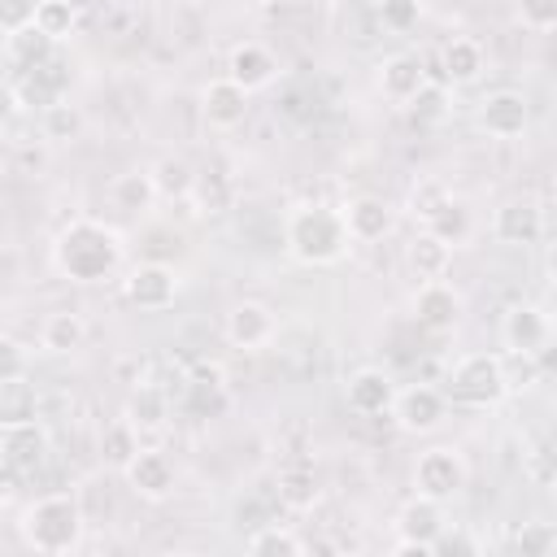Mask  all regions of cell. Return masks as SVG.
Here are the masks:
<instances>
[{"instance_id": "6da1fadb", "label": "cell", "mask_w": 557, "mask_h": 557, "mask_svg": "<svg viewBox=\"0 0 557 557\" xmlns=\"http://www.w3.org/2000/svg\"><path fill=\"white\" fill-rule=\"evenodd\" d=\"M122 235L100 218H74L52 239V265L70 283H104L122 270Z\"/></svg>"}, {"instance_id": "7a4b0ae2", "label": "cell", "mask_w": 557, "mask_h": 557, "mask_svg": "<svg viewBox=\"0 0 557 557\" xmlns=\"http://www.w3.org/2000/svg\"><path fill=\"white\" fill-rule=\"evenodd\" d=\"M22 544L44 553V557H61V553H74L83 544V531H87V513H83V500L74 492H48L39 500L26 505L22 522Z\"/></svg>"}, {"instance_id": "3957f363", "label": "cell", "mask_w": 557, "mask_h": 557, "mask_svg": "<svg viewBox=\"0 0 557 557\" xmlns=\"http://www.w3.org/2000/svg\"><path fill=\"white\" fill-rule=\"evenodd\" d=\"M283 244L300 265H335L348 252V231L339 209H322V205H300L287 213L283 226Z\"/></svg>"}, {"instance_id": "277c9868", "label": "cell", "mask_w": 557, "mask_h": 557, "mask_svg": "<svg viewBox=\"0 0 557 557\" xmlns=\"http://www.w3.org/2000/svg\"><path fill=\"white\" fill-rule=\"evenodd\" d=\"M448 396L457 405H470V409H487L496 405L505 392V374H500V352H466L453 361L448 370Z\"/></svg>"}, {"instance_id": "5b68a950", "label": "cell", "mask_w": 557, "mask_h": 557, "mask_svg": "<svg viewBox=\"0 0 557 557\" xmlns=\"http://www.w3.org/2000/svg\"><path fill=\"white\" fill-rule=\"evenodd\" d=\"M440 531H444V505L413 492L396 509V544H392V553L396 557H431V544H435Z\"/></svg>"}, {"instance_id": "8992f818", "label": "cell", "mask_w": 557, "mask_h": 557, "mask_svg": "<svg viewBox=\"0 0 557 557\" xmlns=\"http://www.w3.org/2000/svg\"><path fill=\"white\" fill-rule=\"evenodd\" d=\"M466 479H470L466 457L457 448H448V444H435V448L418 453V461H413V487H418V496H431L440 505L453 500V496H461Z\"/></svg>"}, {"instance_id": "52a82bcc", "label": "cell", "mask_w": 557, "mask_h": 557, "mask_svg": "<svg viewBox=\"0 0 557 557\" xmlns=\"http://www.w3.org/2000/svg\"><path fill=\"white\" fill-rule=\"evenodd\" d=\"M178 287H183L178 270H174L170 261H157V257L131 265L126 278H122V296H126L135 309H144V313H161V309H170L174 296H178Z\"/></svg>"}, {"instance_id": "ba28073f", "label": "cell", "mask_w": 557, "mask_h": 557, "mask_svg": "<svg viewBox=\"0 0 557 557\" xmlns=\"http://www.w3.org/2000/svg\"><path fill=\"white\" fill-rule=\"evenodd\" d=\"M122 479H126V487H131L139 500H152V505H157V500H170V496H174V487H178V466H174L170 453L139 444L135 457L122 466Z\"/></svg>"}, {"instance_id": "9c48e42d", "label": "cell", "mask_w": 557, "mask_h": 557, "mask_svg": "<svg viewBox=\"0 0 557 557\" xmlns=\"http://www.w3.org/2000/svg\"><path fill=\"white\" fill-rule=\"evenodd\" d=\"M500 344H505V352L544 357V348L553 344V322H548L544 305H531V300L509 305L505 318H500Z\"/></svg>"}, {"instance_id": "30bf717a", "label": "cell", "mask_w": 557, "mask_h": 557, "mask_svg": "<svg viewBox=\"0 0 557 557\" xmlns=\"http://www.w3.org/2000/svg\"><path fill=\"white\" fill-rule=\"evenodd\" d=\"M474 122H479V131L492 135V139H518V135L531 126V104H527L522 91L500 87V91H487V96L479 100Z\"/></svg>"}, {"instance_id": "8fae6325", "label": "cell", "mask_w": 557, "mask_h": 557, "mask_svg": "<svg viewBox=\"0 0 557 557\" xmlns=\"http://www.w3.org/2000/svg\"><path fill=\"white\" fill-rule=\"evenodd\" d=\"M461 313H466V300H461V292L453 283H444V278H422L418 283V292H413V318H418V326L444 335V331H453L461 322Z\"/></svg>"}, {"instance_id": "7c38bea8", "label": "cell", "mask_w": 557, "mask_h": 557, "mask_svg": "<svg viewBox=\"0 0 557 557\" xmlns=\"http://www.w3.org/2000/svg\"><path fill=\"white\" fill-rule=\"evenodd\" d=\"M444 409H448V396L431 383H413V387L396 392V400H392V413H396L400 431H409V435H431L444 422Z\"/></svg>"}, {"instance_id": "4fadbf2b", "label": "cell", "mask_w": 557, "mask_h": 557, "mask_svg": "<svg viewBox=\"0 0 557 557\" xmlns=\"http://www.w3.org/2000/svg\"><path fill=\"white\" fill-rule=\"evenodd\" d=\"M339 218H344V231H348V239L352 244H379V239H387L392 235V226H396V209L383 200V196H352L344 209H339Z\"/></svg>"}, {"instance_id": "5bb4252c", "label": "cell", "mask_w": 557, "mask_h": 557, "mask_svg": "<svg viewBox=\"0 0 557 557\" xmlns=\"http://www.w3.org/2000/svg\"><path fill=\"white\" fill-rule=\"evenodd\" d=\"M492 235H496L500 244H509V248H531V244H540V235H544V213H540V205L527 200V196L505 200V205L492 213Z\"/></svg>"}, {"instance_id": "9a60e30c", "label": "cell", "mask_w": 557, "mask_h": 557, "mask_svg": "<svg viewBox=\"0 0 557 557\" xmlns=\"http://www.w3.org/2000/svg\"><path fill=\"white\" fill-rule=\"evenodd\" d=\"M48 457V435L35 422H17V426H0V466L13 470V474H30L39 470Z\"/></svg>"}, {"instance_id": "2e32d148", "label": "cell", "mask_w": 557, "mask_h": 557, "mask_svg": "<svg viewBox=\"0 0 557 557\" xmlns=\"http://www.w3.org/2000/svg\"><path fill=\"white\" fill-rule=\"evenodd\" d=\"M200 117L213 126V131H235L244 117H248V91L239 83H231L226 74L209 78L200 87Z\"/></svg>"}, {"instance_id": "e0dca14e", "label": "cell", "mask_w": 557, "mask_h": 557, "mask_svg": "<svg viewBox=\"0 0 557 557\" xmlns=\"http://www.w3.org/2000/svg\"><path fill=\"white\" fill-rule=\"evenodd\" d=\"M226 78L239 83V87L252 96V91H261V87H270V83L278 78V57H274L265 44L244 39V44H235L231 57H226Z\"/></svg>"}, {"instance_id": "ac0fdd59", "label": "cell", "mask_w": 557, "mask_h": 557, "mask_svg": "<svg viewBox=\"0 0 557 557\" xmlns=\"http://www.w3.org/2000/svg\"><path fill=\"white\" fill-rule=\"evenodd\" d=\"M222 331H226V339H231L235 348H265V344L274 339L278 322H274V309H270V305H261V300H239V305L226 309Z\"/></svg>"}, {"instance_id": "d6986e66", "label": "cell", "mask_w": 557, "mask_h": 557, "mask_svg": "<svg viewBox=\"0 0 557 557\" xmlns=\"http://www.w3.org/2000/svg\"><path fill=\"white\" fill-rule=\"evenodd\" d=\"M422 231H431V235L444 239L448 248H461V244L474 235V209H470L461 196L444 191V196L422 213Z\"/></svg>"}, {"instance_id": "ffe728a7", "label": "cell", "mask_w": 557, "mask_h": 557, "mask_svg": "<svg viewBox=\"0 0 557 557\" xmlns=\"http://www.w3.org/2000/svg\"><path fill=\"white\" fill-rule=\"evenodd\" d=\"M344 396H348V409H357V413L374 418V413H387V409H392V400H396V379H392L387 370L366 366V370L348 374Z\"/></svg>"}, {"instance_id": "44dd1931", "label": "cell", "mask_w": 557, "mask_h": 557, "mask_svg": "<svg viewBox=\"0 0 557 557\" xmlns=\"http://www.w3.org/2000/svg\"><path fill=\"white\" fill-rule=\"evenodd\" d=\"M13 100H17V109H35V113L57 104V100H65V74L57 70V61L22 70L17 83H13Z\"/></svg>"}, {"instance_id": "7402d4cb", "label": "cell", "mask_w": 557, "mask_h": 557, "mask_svg": "<svg viewBox=\"0 0 557 557\" xmlns=\"http://www.w3.org/2000/svg\"><path fill=\"white\" fill-rule=\"evenodd\" d=\"M122 418H126L139 435L165 431V422H170V396H165V387H157V383H135V387L126 392Z\"/></svg>"}, {"instance_id": "603a6c76", "label": "cell", "mask_w": 557, "mask_h": 557, "mask_svg": "<svg viewBox=\"0 0 557 557\" xmlns=\"http://www.w3.org/2000/svg\"><path fill=\"white\" fill-rule=\"evenodd\" d=\"M183 405H187V413H196V418H218V413H226L231 392H226L222 370L200 361V366L187 374V396H183Z\"/></svg>"}, {"instance_id": "cb8c5ba5", "label": "cell", "mask_w": 557, "mask_h": 557, "mask_svg": "<svg viewBox=\"0 0 557 557\" xmlns=\"http://www.w3.org/2000/svg\"><path fill=\"white\" fill-rule=\"evenodd\" d=\"M422 83H426V65H422L418 52H392V57H383V65H379V91L387 100L405 104Z\"/></svg>"}, {"instance_id": "d4e9b609", "label": "cell", "mask_w": 557, "mask_h": 557, "mask_svg": "<svg viewBox=\"0 0 557 557\" xmlns=\"http://www.w3.org/2000/svg\"><path fill=\"white\" fill-rule=\"evenodd\" d=\"M148 178H152L157 200H187V196H196V165L183 152H161L148 165Z\"/></svg>"}, {"instance_id": "484cf974", "label": "cell", "mask_w": 557, "mask_h": 557, "mask_svg": "<svg viewBox=\"0 0 557 557\" xmlns=\"http://www.w3.org/2000/svg\"><path fill=\"white\" fill-rule=\"evenodd\" d=\"M83 344H87V322H83V313H74V309H52V313L39 322V348H44V352L65 357V352H78Z\"/></svg>"}, {"instance_id": "4316f807", "label": "cell", "mask_w": 557, "mask_h": 557, "mask_svg": "<svg viewBox=\"0 0 557 557\" xmlns=\"http://www.w3.org/2000/svg\"><path fill=\"white\" fill-rule=\"evenodd\" d=\"M483 48H479V39H470V35H453L448 44H444V52H440V65H444V83H453V87H466V83H474L479 74H483Z\"/></svg>"}, {"instance_id": "83f0119b", "label": "cell", "mask_w": 557, "mask_h": 557, "mask_svg": "<svg viewBox=\"0 0 557 557\" xmlns=\"http://www.w3.org/2000/svg\"><path fill=\"white\" fill-rule=\"evenodd\" d=\"M405 265L418 274V278H444L448 265H453V248L444 239H435L431 231H418L409 244H405Z\"/></svg>"}, {"instance_id": "f1b7e54d", "label": "cell", "mask_w": 557, "mask_h": 557, "mask_svg": "<svg viewBox=\"0 0 557 557\" xmlns=\"http://www.w3.org/2000/svg\"><path fill=\"white\" fill-rule=\"evenodd\" d=\"M52 52H57V44L30 22V26H22V30H13V35H4V57H9V65H17V74L22 70H35V65H44V61H52Z\"/></svg>"}, {"instance_id": "f546056e", "label": "cell", "mask_w": 557, "mask_h": 557, "mask_svg": "<svg viewBox=\"0 0 557 557\" xmlns=\"http://www.w3.org/2000/svg\"><path fill=\"white\" fill-rule=\"evenodd\" d=\"M152 200H157V191H152L148 170H122V174H113V183H109V205L113 209L144 213V209H152Z\"/></svg>"}, {"instance_id": "4dcf8cb0", "label": "cell", "mask_w": 557, "mask_h": 557, "mask_svg": "<svg viewBox=\"0 0 557 557\" xmlns=\"http://www.w3.org/2000/svg\"><path fill=\"white\" fill-rule=\"evenodd\" d=\"M39 418V392L35 383L22 379H4L0 383V426H17V422H35Z\"/></svg>"}, {"instance_id": "1f68e13d", "label": "cell", "mask_w": 557, "mask_h": 557, "mask_svg": "<svg viewBox=\"0 0 557 557\" xmlns=\"http://www.w3.org/2000/svg\"><path fill=\"white\" fill-rule=\"evenodd\" d=\"M252 557H300L309 544L296 535V531H287V527H278V522H265V527H257L252 535H248V544H244Z\"/></svg>"}, {"instance_id": "d6a6232c", "label": "cell", "mask_w": 557, "mask_h": 557, "mask_svg": "<svg viewBox=\"0 0 557 557\" xmlns=\"http://www.w3.org/2000/svg\"><path fill=\"white\" fill-rule=\"evenodd\" d=\"M39 131H44V139H52V144L78 139V135H83V109L70 104V100H57V104L39 109Z\"/></svg>"}, {"instance_id": "836d02e7", "label": "cell", "mask_w": 557, "mask_h": 557, "mask_svg": "<svg viewBox=\"0 0 557 557\" xmlns=\"http://www.w3.org/2000/svg\"><path fill=\"white\" fill-rule=\"evenodd\" d=\"M318 496H322V487H318L313 470H278V500H283L287 509L305 513V509L318 505Z\"/></svg>"}, {"instance_id": "e575fe53", "label": "cell", "mask_w": 557, "mask_h": 557, "mask_svg": "<svg viewBox=\"0 0 557 557\" xmlns=\"http://www.w3.org/2000/svg\"><path fill=\"white\" fill-rule=\"evenodd\" d=\"M35 26H39L52 44H61V39H70L74 26H78V9H74L70 0H39V4H35Z\"/></svg>"}, {"instance_id": "d590c367", "label": "cell", "mask_w": 557, "mask_h": 557, "mask_svg": "<svg viewBox=\"0 0 557 557\" xmlns=\"http://www.w3.org/2000/svg\"><path fill=\"white\" fill-rule=\"evenodd\" d=\"M405 113L418 122V126H431V122H440L444 113H448V91H444V83H422L409 100H405Z\"/></svg>"}, {"instance_id": "8d00e7d4", "label": "cell", "mask_w": 557, "mask_h": 557, "mask_svg": "<svg viewBox=\"0 0 557 557\" xmlns=\"http://www.w3.org/2000/svg\"><path fill=\"white\" fill-rule=\"evenodd\" d=\"M500 374H505V392H527L540 383V357L531 352H500Z\"/></svg>"}, {"instance_id": "74e56055", "label": "cell", "mask_w": 557, "mask_h": 557, "mask_svg": "<svg viewBox=\"0 0 557 557\" xmlns=\"http://www.w3.org/2000/svg\"><path fill=\"white\" fill-rule=\"evenodd\" d=\"M513 548H518L522 557H553V553H557V531H553V522H522V527L513 531Z\"/></svg>"}, {"instance_id": "f35d334b", "label": "cell", "mask_w": 557, "mask_h": 557, "mask_svg": "<svg viewBox=\"0 0 557 557\" xmlns=\"http://www.w3.org/2000/svg\"><path fill=\"white\" fill-rule=\"evenodd\" d=\"M100 448H104V461H113V466L122 470V466L135 457V448H139V431H135L126 418H117V422L104 431V444H100Z\"/></svg>"}, {"instance_id": "ab89813d", "label": "cell", "mask_w": 557, "mask_h": 557, "mask_svg": "<svg viewBox=\"0 0 557 557\" xmlns=\"http://www.w3.org/2000/svg\"><path fill=\"white\" fill-rule=\"evenodd\" d=\"M518 22L535 35H548L557 26V0H518Z\"/></svg>"}, {"instance_id": "60d3db41", "label": "cell", "mask_w": 557, "mask_h": 557, "mask_svg": "<svg viewBox=\"0 0 557 557\" xmlns=\"http://www.w3.org/2000/svg\"><path fill=\"white\" fill-rule=\"evenodd\" d=\"M26 370H30L26 344L13 339V335H0V383H4V379H22Z\"/></svg>"}, {"instance_id": "b9f144b4", "label": "cell", "mask_w": 557, "mask_h": 557, "mask_svg": "<svg viewBox=\"0 0 557 557\" xmlns=\"http://www.w3.org/2000/svg\"><path fill=\"white\" fill-rule=\"evenodd\" d=\"M35 4L39 0H0V35H13L22 26L35 22Z\"/></svg>"}, {"instance_id": "7bdbcfd3", "label": "cell", "mask_w": 557, "mask_h": 557, "mask_svg": "<svg viewBox=\"0 0 557 557\" xmlns=\"http://www.w3.org/2000/svg\"><path fill=\"white\" fill-rule=\"evenodd\" d=\"M418 0H383V26L392 30H413L418 26Z\"/></svg>"}, {"instance_id": "ee69618b", "label": "cell", "mask_w": 557, "mask_h": 557, "mask_svg": "<svg viewBox=\"0 0 557 557\" xmlns=\"http://www.w3.org/2000/svg\"><path fill=\"white\" fill-rule=\"evenodd\" d=\"M440 196H444V187H440V183H418V187H413V196H409V205H413V213L422 218Z\"/></svg>"}, {"instance_id": "f6af8a7d", "label": "cell", "mask_w": 557, "mask_h": 557, "mask_svg": "<svg viewBox=\"0 0 557 557\" xmlns=\"http://www.w3.org/2000/svg\"><path fill=\"white\" fill-rule=\"evenodd\" d=\"M474 548H479V544H474L470 535H444V531H440L435 544H431V553H474Z\"/></svg>"}, {"instance_id": "bcb514c9", "label": "cell", "mask_w": 557, "mask_h": 557, "mask_svg": "<svg viewBox=\"0 0 557 557\" xmlns=\"http://www.w3.org/2000/svg\"><path fill=\"white\" fill-rule=\"evenodd\" d=\"M13 113H17V100H13V83H4V78H0V126H4Z\"/></svg>"}, {"instance_id": "7dc6e473", "label": "cell", "mask_w": 557, "mask_h": 557, "mask_svg": "<svg viewBox=\"0 0 557 557\" xmlns=\"http://www.w3.org/2000/svg\"><path fill=\"white\" fill-rule=\"evenodd\" d=\"M4 500H9V474L0 470V505H4Z\"/></svg>"}, {"instance_id": "c3c4849f", "label": "cell", "mask_w": 557, "mask_h": 557, "mask_svg": "<svg viewBox=\"0 0 557 557\" xmlns=\"http://www.w3.org/2000/svg\"><path fill=\"white\" fill-rule=\"evenodd\" d=\"M70 4H74V9L83 13V9H87V4H96V0H70Z\"/></svg>"}]
</instances>
